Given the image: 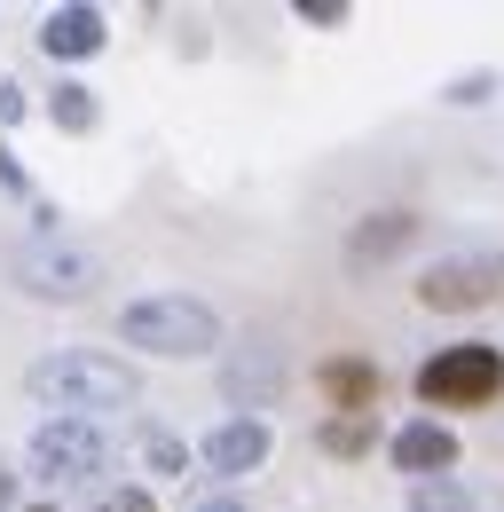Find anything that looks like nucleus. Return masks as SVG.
<instances>
[{
	"instance_id": "obj_1",
	"label": "nucleus",
	"mask_w": 504,
	"mask_h": 512,
	"mask_svg": "<svg viewBox=\"0 0 504 512\" xmlns=\"http://www.w3.org/2000/svg\"><path fill=\"white\" fill-rule=\"evenodd\" d=\"M24 394L48 402L56 418H95V410H126V402L142 394V379H134V363H119V355L56 347V355H40V363L24 371Z\"/></svg>"
},
{
	"instance_id": "obj_2",
	"label": "nucleus",
	"mask_w": 504,
	"mask_h": 512,
	"mask_svg": "<svg viewBox=\"0 0 504 512\" xmlns=\"http://www.w3.org/2000/svg\"><path fill=\"white\" fill-rule=\"evenodd\" d=\"M119 339L150 347V355H213L221 347V316L205 300H189V292H158V300L119 308Z\"/></svg>"
},
{
	"instance_id": "obj_3",
	"label": "nucleus",
	"mask_w": 504,
	"mask_h": 512,
	"mask_svg": "<svg viewBox=\"0 0 504 512\" xmlns=\"http://www.w3.org/2000/svg\"><path fill=\"white\" fill-rule=\"evenodd\" d=\"M418 394H426L434 410H481V402H497V394H504V355H497V347H481V339L441 347V355L418 363Z\"/></svg>"
},
{
	"instance_id": "obj_4",
	"label": "nucleus",
	"mask_w": 504,
	"mask_h": 512,
	"mask_svg": "<svg viewBox=\"0 0 504 512\" xmlns=\"http://www.w3.org/2000/svg\"><path fill=\"white\" fill-rule=\"evenodd\" d=\"M497 300H504V253H449L418 276V308H434V316H473Z\"/></svg>"
},
{
	"instance_id": "obj_5",
	"label": "nucleus",
	"mask_w": 504,
	"mask_h": 512,
	"mask_svg": "<svg viewBox=\"0 0 504 512\" xmlns=\"http://www.w3.org/2000/svg\"><path fill=\"white\" fill-rule=\"evenodd\" d=\"M16 284L32 292V300H87L95 292V253H79V245H63V237H24L16 245Z\"/></svg>"
},
{
	"instance_id": "obj_6",
	"label": "nucleus",
	"mask_w": 504,
	"mask_h": 512,
	"mask_svg": "<svg viewBox=\"0 0 504 512\" xmlns=\"http://www.w3.org/2000/svg\"><path fill=\"white\" fill-rule=\"evenodd\" d=\"M32 473L40 481H87V473H103V457H111V442H103V426L95 418H48L40 434H32Z\"/></svg>"
},
{
	"instance_id": "obj_7",
	"label": "nucleus",
	"mask_w": 504,
	"mask_h": 512,
	"mask_svg": "<svg viewBox=\"0 0 504 512\" xmlns=\"http://www.w3.org/2000/svg\"><path fill=\"white\" fill-rule=\"evenodd\" d=\"M394 465H402V473H418V481H441V473L457 465V434L434 426V418H418V426H402V434H394Z\"/></svg>"
},
{
	"instance_id": "obj_8",
	"label": "nucleus",
	"mask_w": 504,
	"mask_h": 512,
	"mask_svg": "<svg viewBox=\"0 0 504 512\" xmlns=\"http://www.w3.org/2000/svg\"><path fill=\"white\" fill-rule=\"evenodd\" d=\"M111 40V24H103V8H56L48 24H40V48L56 56V64H79V56H95Z\"/></svg>"
},
{
	"instance_id": "obj_9",
	"label": "nucleus",
	"mask_w": 504,
	"mask_h": 512,
	"mask_svg": "<svg viewBox=\"0 0 504 512\" xmlns=\"http://www.w3.org/2000/svg\"><path fill=\"white\" fill-rule=\"evenodd\" d=\"M205 465H213V473H252V465H268V426H260V418L213 426V434H205Z\"/></svg>"
},
{
	"instance_id": "obj_10",
	"label": "nucleus",
	"mask_w": 504,
	"mask_h": 512,
	"mask_svg": "<svg viewBox=\"0 0 504 512\" xmlns=\"http://www.w3.org/2000/svg\"><path fill=\"white\" fill-rule=\"evenodd\" d=\"M410 237H418V221H410V213H371V221L347 237V260H355V268H378V260L402 253Z\"/></svg>"
},
{
	"instance_id": "obj_11",
	"label": "nucleus",
	"mask_w": 504,
	"mask_h": 512,
	"mask_svg": "<svg viewBox=\"0 0 504 512\" xmlns=\"http://www.w3.org/2000/svg\"><path fill=\"white\" fill-rule=\"evenodd\" d=\"M315 379H323V394L339 402V418H371V402H378V371L371 363H347V355H339V363H323Z\"/></svg>"
},
{
	"instance_id": "obj_12",
	"label": "nucleus",
	"mask_w": 504,
	"mask_h": 512,
	"mask_svg": "<svg viewBox=\"0 0 504 512\" xmlns=\"http://www.w3.org/2000/svg\"><path fill=\"white\" fill-rule=\"evenodd\" d=\"M48 119H56L63 134H95V119H103V103L79 87V79H63V87H48Z\"/></svg>"
},
{
	"instance_id": "obj_13",
	"label": "nucleus",
	"mask_w": 504,
	"mask_h": 512,
	"mask_svg": "<svg viewBox=\"0 0 504 512\" xmlns=\"http://www.w3.org/2000/svg\"><path fill=\"white\" fill-rule=\"evenodd\" d=\"M315 442L331 449V457H363V449L378 442V426H371V418H323V426H315Z\"/></svg>"
},
{
	"instance_id": "obj_14",
	"label": "nucleus",
	"mask_w": 504,
	"mask_h": 512,
	"mask_svg": "<svg viewBox=\"0 0 504 512\" xmlns=\"http://www.w3.org/2000/svg\"><path fill=\"white\" fill-rule=\"evenodd\" d=\"M142 465H150V473H182V465H189L182 434H166V426H150V434H142Z\"/></svg>"
},
{
	"instance_id": "obj_15",
	"label": "nucleus",
	"mask_w": 504,
	"mask_h": 512,
	"mask_svg": "<svg viewBox=\"0 0 504 512\" xmlns=\"http://www.w3.org/2000/svg\"><path fill=\"white\" fill-rule=\"evenodd\" d=\"M410 512H473V497H465L457 481H418V489H410Z\"/></svg>"
},
{
	"instance_id": "obj_16",
	"label": "nucleus",
	"mask_w": 504,
	"mask_h": 512,
	"mask_svg": "<svg viewBox=\"0 0 504 512\" xmlns=\"http://www.w3.org/2000/svg\"><path fill=\"white\" fill-rule=\"evenodd\" d=\"M497 95V71H465V79H449V103H489Z\"/></svg>"
},
{
	"instance_id": "obj_17",
	"label": "nucleus",
	"mask_w": 504,
	"mask_h": 512,
	"mask_svg": "<svg viewBox=\"0 0 504 512\" xmlns=\"http://www.w3.org/2000/svg\"><path fill=\"white\" fill-rule=\"evenodd\" d=\"M300 24H323V32L347 24V0H300Z\"/></svg>"
},
{
	"instance_id": "obj_18",
	"label": "nucleus",
	"mask_w": 504,
	"mask_h": 512,
	"mask_svg": "<svg viewBox=\"0 0 504 512\" xmlns=\"http://www.w3.org/2000/svg\"><path fill=\"white\" fill-rule=\"evenodd\" d=\"M95 512H150V489H111Z\"/></svg>"
},
{
	"instance_id": "obj_19",
	"label": "nucleus",
	"mask_w": 504,
	"mask_h": 512,
	"mask_svg": "<svg viewBox=\"0 0 504 512\" xmlns=\"http://www.w3.org/2000/svg\"><path fill=\"white\" fill-rule=\"evenodd\" d=\"M8 119H24V87H8V79H0V127H8Z\"/></svg>"
},
{
	"instance_id": "obj_20",
	"label": "nucleus",
	"mask_w": 504,
	"mask_h": 512,
	"mask_svg": "<svg viewBox=\"0 0 504 512\" xmlns=\"http://www.w3.org/2000/svg\"><path fill=\"white\" fill-rule=\"evenodd\" d=\"M0 190H24V166H16L8 150H0Z\"/></svg>"
},
{
	"instance_id": "obj_21",
	"label": "nucleus",
	"mask_w": 504,
	"mask_h": 512,
	"mask_svg": "<svg viewBox=\"0 0 504 512\" xmlns=\"http://www.w3.org/2000/svg\"><path fill=\"white\" fill-rule=\"evenodd\" d=\"M0 505H16V473H8V457H0Z\"/></svg>"
},
{
	"instance_id": "obj_22",
	"label": "nucleus",
	"mask_w": 504,
	"mask_h": 512,
	"mask_svg": "<svg viewBox=\"0 0 504 512\" xmlns=\"http://www.w3.org/2000/svg\"><path fill=\"white\" fill-rule=\"evenodd\" d=\"M197 512H245V505H237V497H205Z\"/></svg>"
},
{
	"instance_id": "obj_23",
	"label": "nucleus",
	"mask_w": 504,
	"mask_h": 512,
	"mask_svg": "<svg viewBox=\"0 0 504 512\" xmlns=\"http://www.w3.org/2000/svg\"><path fill=\"white\" fill-rule=\"evenodd\" d=\"M24 512H56V505H24Z\"/></svg>"
}]
</instances>
